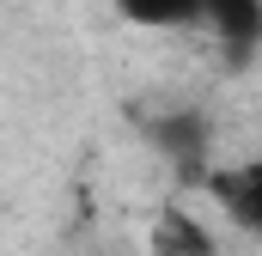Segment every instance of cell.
Segmentation results:
<instances>
[{
	"mask_svg": "<svg viewBox=\"0 0 262 256\" xmlns=\"http://www.w3.org/2000/svg\"><path fill=\"white\" fill-rule=\"evenodd\" d=\"M213 207L226 214V226H238L244 238H262V159H232V165H213L207 177Z\"/></svg>",
	"mask_w": 262,
	"mask_h": 256,
	"instance_id": "cell-1",
	"label": "cell"
},
{
	"mask_svg": "<svg viewBox=\"0 0 262 256\" xmlns=\"http://www.w3.org/2000/svg\"><path fill=\"white\" fill-rule=\"evenodd\" d=\"M201 25L213 31V43L226 49V61H256L262 55V0H207Z\"/></svg>",
	"mask_w": 262,
	"mask_h": 256,
	"instance_id": "cell-2",
	"label": "cell"
},
{
	"mask_svg": "<svg viewBox=\"0 0 262 256\" xmlns=\"http://www.w3.org/2000/svg\"><path fill=\"white\" fill-rule=\"evenodd\" d=\"M152 140H159L183 171H201V159H207V128H201V116H165V122L152 128Z\"/></svg>",
	"mask_w": 262,
	"mask_h": 256,
	"instance_id": "cell-5",
	"label": "cell"
},
{
	"mask_svg": "<svg viewBox=\"0 0 262 256\" xmlns=\"http://www.w3.org/2000/svg\"><path fill=\"white\" fill-rule=\"evenodd\" d=\"M128 25L140 31H183V25H201L207 0H110Z\"/></svg>",
	"mask_w": 262,
	"mask_h": 256,
	"instance_id": "cell-4",
	"label": "cell"
},
{
	"mask_svg": "<svg viewBox=\"0 0 262 256\" xmlns=\"http://www.w3.org/2000/svg\"><path fill=\"white\" fill-rule=\"evenodd\" d=\"M146 256H220V238H213V226L195 220L189 207H165L152 220V250Z\"/></svg>",
	"mask_w": 262,
	"mask_h": 256,
	"instance_id": "cell-3",
	"label": "cell"
}]
</instances>
